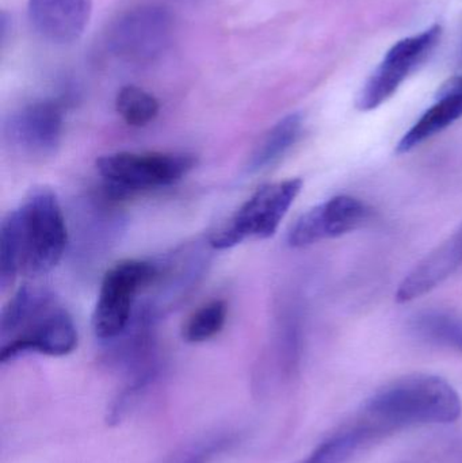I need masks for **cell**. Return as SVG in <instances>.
<instances>
[{"label": "cell", "mask_w": 462, "mask_h": 463, "mask_svg": "<svg viewBox=\"0 0 462 463\" xmlns=\"http://www.w3.org/2000/svg\"><path fill=\"white\" fill-rule=\"evenodd\" d=\"M68 232L56 193L34 187L0 225V286L10 288L19 274L51 272L64 255Z\"/></svg>", "instance_id": "cell-1"}, {"label": "cell", "mask_w": 462, "mask_h": 463, "mask_svg": "<svg viewBox=\"0 0 462 463\" xmlns=\"http://www.w3.org/2000/svg\"><path fill=\"white\" fill-rule=\"evenodd\" d=\"M0 364L29 353L64 356L78 345L68 310L45 288L22 286L2 310Z\"/></svg>", "instance_id": "cell-2"}, {"label": "cell", "mask_w": 462, "mask_h": 463, "mask_svg": "<svg viewBox=\"0 0 462 463\" xmlns=\"http://www.w3.org/2000/svg\"><path fill=\"white\" fill-rule=\"evenodd\" d=\"M462 413L460 396L444 378L411 374L379 389L363 405V427L372 438L406 427L449 424Z\"/></svg>", "instance_id": "cell-3"}, {"label": "cell", "mask_w": 462, "mask_h": 463, "mask_svg": "<svg viewBox=\"0 0 462 463\" xmlns=\"http://www.w3.org/2000/svg\"><path fill=\"white\" fill-rule=\"evenodd\" d=\"M303 190L300 178L259 187L219 230L209 244L214 250H228L246 240H265L273 236Z\"/></svg>", "instance_id": "cell-4"}, {"label": "cell", "mask_w": 462, "mask_h": 463, "mask_svg": "<svg viewBox=\"0 0 462 463\" xmlns=\"http://www.w3.org/2000/svg\"><path fill=\"white\" fill-rule=\"evenodd\" d=\"M160 269L152 261L122 260L114 264L100 285L92 315L95 336L113 340L121 336L132 318L136 298L159 279Z\"/></svg>", "instance_id": "cell-5"}, {"label": "cell", "mask_w": 462, "mask_h": 463, "mask_svg": "<svg viewBox=\"0 0 462 463\" xmlns=\"http://www.w3.org/2000/svg\"><path fill=\"white\" fill-rule=\"evenodd\" d=\"M197 165L193 155L167 152H117L97 160L99 175L116 194L171 186Z\"/></svg>", "instance_id": "cell-6"}, {"label": "cell", "mask_w": 462, "mask_h": 463, "mask_svg": "<svg viewBox=\"0 0 462 463\" xmlns=\"http://www.w3.org/2000/svg\"><path fill=\"white\" fill-rule=\"evenodd\" d=\"M174 34V18L162 5H138L119 16L106 37L108 53L122 61L146 64L159 59Z\"/></svg>", "instance_id": "cell-7"}, {"label": "cell", "mask_w": 462, "mask_h": 463, "mask_svg": "<svg viewBox=\"0 0 462 463\" xmlns=\"http://www.w3.org/2000/svg\"><path fill=\"white\" fill-rule=\"evenodd\" d=\"M441 33V26L434 24L420 34L396 43L358 94L357 108L371 111L390 99L410 73L433 52Z\"/></svg>", "instance_id": "cell-8"}, {"label": "cell", "mask_w": 462, "mask_h": 463, "mask_svg": "<svg viewBox=\"0 0 462 463\" xmlns=\"http://www.w3.org/2000/svg\"><path fill=\"white\" fill-rule=\"evenodd\" d=\"M372 219V209L349 195L331 198L304 213L288 234L293 248L308 247L360 230Z\"/></svg>", "instance_id": "cell-9"}, {"label": "cell", "mask_w": 462, "mask_h": 463, "mask_svg": "<svg viewBox=\"0 0 462 463\" xmlns=\"http://www.w3.org/2000/svg\"><path fill=\"white\" fill-rule=\"evenodd\" d=\"M64 109L54 100L30 103L14 113L5 125V136L29 156H51L61 143Z\"/></svg>", "instance_id": "cell-10"}, {"label": "cell", "mask_w": 462, "mask_h": 463, "mask_svg": "<svg viewBox=\"0 0 462 463\" xmlns=\"http://www.w3.org/2000/svg\"><path fill=\"white\" fill-rule=\"evenodd\" d=\"M91 5V0H29L30 21L45 40L71 43L83 34Z\"/></svg>", "instance_id": "cell-11"}, {"label": "cell", "mask_w": 462, "mask_h": 463, "mask_svg": "<svg viewBox=\"0 0 462 463\" xmlns=\"http://www.w3.org/2000/svg\"><path fill=\"white\" fill-rule=\"evenodd\" d=\"M462 264V227L414 267L396 291V301H414L441 285Z\"/></svg>", "instance_id": "cell-12"}, {"label": "cell", "mask_w": 462, "mask_h": 463, "mask_svg": "<svg viewBox=\"0 0 462 463\" xmlns=\"http://www.w3.org/2000/svg\"><path fill=\"white\" fill-rule=\"evenodd\" d=\"M462 117V98L457 95L439 97L436 105L431 106L406 133L396 146L399 155L407 154L425 143L429 138L441 133Z\"/></svg>", "instance_id": "cell-13"}, {"label": "cell", "mask_w": 462, "mask_h": 463, "mask_svg": "<svg viewBox=\"0 0 462 463\" xmlns=\"http://www.w3.org/2000/svg\"><path fill=\"white\" fill-rule=\"evenodd\" d=\"M303 130V117L295 113L277 122L255 146L247 163L249 173L265 170L281 159L300 137Z\"/></svg>", "instance_id": "cell-14"}, {"label": "cell", "mask_w": 462, "mask_h": 463, "mask_svg": "<svg viewBox=\"0 0 462 463\" xmlns=\"http://www.w3.org/2000/svg\"><path fill=\"white\" fill-rule=\"evenodd\" d=\"M412 331L420 339L448 345L462 353V317L447 312H425L412 321Z\"/></svg>", "instance_id": "cell-15"}, {"label": "cell", "mask_w": 462, "mask_h": 463, "mask_svg": "<svg viewBox=\"0 0 462 463\" xmlns=\"http://www.w3.org/2000/svg\"><path fill=\"white\" fill-rule=\"evenodd\" d=\"M371 439H373L371 434L357 424L353 429L328 438L297 463H346L361 446Z\"/></svg>", "instance_id": "cell-16"}, {"label": "cell", "mask_w": 462, "mask_h": 463, "mask_svg": "<svg viewBox=\"0 0 462 463\" xmlns=\"http://www.w3.org/2000/svg\"><path fill=\"white\" fill-rule=\"evenodd\" d=\"M116 110L129 127L143 128L151 124L160 106L154 95L137 86H125L116 98Z\"/></svg>", "instance_id": "cell-17"}, {"label": "cell", "mask_w": 462, "mask_h": 463, "mask_svg": "<svg viewBox=\"0 0 462 463\" xmlns=\"http://www.w3.org/2000/svg\"><path fill=\"white\" fill-rule=\"evenodd\" d=\"M227 302L213 299L198 307L184 323L182 336L187 343H203L216 336L227 321Z\"/></svg>", "instance_id": "cell-18"}, {"label": "cell", "mask_w": 462, "mask_h": 463, "mask_svg": "<svg viewBox=\"0 0 462 463\" xmlns=\"http://www.w3.org/2000/svg\"><path fill=\"white\" fill-rule=\"evenodd\" d=\"M227 438L208 440V442L201 443L195 448L187 449L170 463H208L212 456L219 453L227 445Z\"/></svg>", "instance_id": "cell-19"}, {"label": "cell", "mask_w": 462, "mask_h": 463, "mask_svg": "<svg viewBox=\"0 0 462 463\" xmlns=\"http://www.w3.org/2000/svg\"><path fill=\"white\" fill-rule=\"evenodd\" d=\"M448 95H457L462 98V75L455 76L442 84L441 89L438 90L437 98L448 97Z\"/></svg>", "instance_id": "cell-20"}, {"label": "cell", "mask_w": 462, "mask_h": 463, "mask_svg": "<svg viewBox=\"0 0 462 463\" xmlns=\"http://www.w3.org/2000/svg\"><path fill=\"white\" fill-rule=\"evenodd\" d=\"M460 60H461V62H462V45H461V51H460Z\"/></svg>", "instance_id": "cell-21"}]
</instances>
